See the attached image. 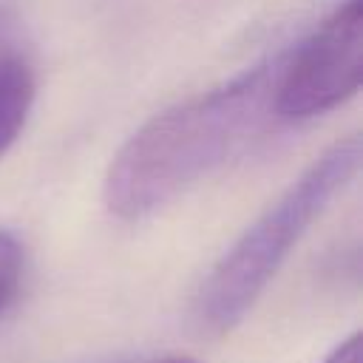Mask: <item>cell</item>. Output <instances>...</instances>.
<instances>
[{"label": "cell", "mask_w": 363, "mask_h": 363, "mask_svg": "<svg viewBox=\"0 0 363 363\" xmlns=\"http://www.w3.org/2000/svg\"><path fill=\"white\" fill-rule=\"evenodd\" d=\"M153 363H193V360H184V357H167V360H153Z\"/></svg>", "instance_id": "cell-7"}, {"label": "cell", "mask_w": 363, "mask_h": 363, "mask_svg": "<svg viewBox=\"0 0 363 363\" xmlns=\"http://www.w3.org/2000/svg\"><path fill=\"white\" fill-rule=\"evenodd\" d=\"M34 102V77L17 57H0V153L23 130Z\"/></svg>", "instance_id": "cell-4"}, {"label": "cell", "mask_w": 363, "mask_h": 363, "mask_svg": "<svg viewBox=\"0 0 363 363\" xmlns=\"http://www.w3.org/2000/svg\"><path fill=\"white\" fill-rule=\"evenodd\" d=\"M360 167V139L349 136L326 147L221 255L201 284L193 315L201 332L224 335L238 326L269 286L286 255L349 184Z\"/></svg>", "instance_id": "cell-2"}, {"label": "cell", "mask_w": 363, "mask_h": 363, "mask_svg": "<svg viewBox=\"0 0 363 363\" xmlns=\"http://www.w3.org/2000/svg\"><path fill=\"white\" fill-rule=\"evenodd\" d=\"M278 60L281 54L147 119L108 167V210L122 221L147 218L244 150L275 119Z\"/></svg>", "instance_id": "cell-1"}, {"label": "cell", "mask_w": 363, "mask_h": 363, "mask_svg": "<svg viewBox=\"0 0 363 363\" xmlns=\"http://www.w3.org/2000/svg\"><path fill=\"white\" fill-rule=\"evenodd\" d=\"M323 363H360V335L354 332L352 337H346Z\"/></svg>", "instance_id": "cell-6"}, {"label": "cell", "mask_w": 363, "mask_h": 363, "mask_svg": "<svg viewBox=\"0 0 363 363\" xmlns=\"http://www.w3.org/2000/svg\"><path fill=\"white\" fill-rule=\"evenodd\" d=\"M363 74V0H340L298 45L281 54L275 119L303 122L357 94Z\"/></svg>", "instance_id": "cell-3"}, {"label": "cell", "mask_w": 363, "mask_h": 363, "mask_svg": "<svg viewBox=\"0 0 363 363\" xmlns=\"http://www.w3.org/2000/svg\"><path fill=\"white\" fill-rule=\"evenodd\" d=\"M20 278H23V247L11 233L0 230V315L14 301L20 289Z\"/></svg>", "instance_id": "cell-5"}]
</instances>
